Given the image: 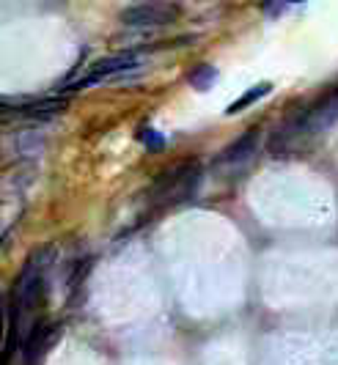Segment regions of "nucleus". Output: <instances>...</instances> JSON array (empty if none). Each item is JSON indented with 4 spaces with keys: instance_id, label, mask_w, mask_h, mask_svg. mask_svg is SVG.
I'll return each instance as SVG.
<instances>
[{
    "instance_id": "nucleus-1",
    "label": "nucleus",
    "mask_w": 338,
    "mask_h": 365,
    "mask_svg": "<svg viewBox=\"0 0 338 365\" xmlns=\"http://www.w3.org/2000/svg\"><path fill=\"white\" fill-rule=\"evenodd\" d=\"M201 179H204V173H201V165L198 163H179L157 176V182L151 184L149 190V198L157 206L185 203L198 192Z\"/></svg>"
},
{
    "instance_id": "nucleus-2",
    "label": "nucleus",
    "mask_w": 338,
    "mask_h": 365,
    "mask_svg": "<svg viewBox=\"0 0 338 365\" xmlns=\"http://www.w3.org/2000/svg\"><path fill=\"white\" fill-rule=\"evenodd\" d=\"M311 135V127H308V108L297 110V113H289L283 118V124L270 138V151L275 157H283L289 154L292 148H297L302 143V138Z\"/></svg>"
},
{
    "instance_id": "nucleus-3",
    "label": "nucleus",
    "mask_w": 338,
    "mask_h": 365,
    "mask_svg": "<svg viewBox=\"0 0 338 365\" xmlns=\"http://www.w3.org/2000/svg\"><path fill=\"white\" fill-rule=\"evenodd\" d=\"M176 17H179V6L173 3H138L121 11V22L130 28H160L170 25Z\"/></svg>"
},
{
    "instance_id": "nucleus-4",
    "label": "nucleus",
    "mask_w": 338,
    "mask_h": 365,
    "mask_svg": "<svg viewBox=\"0 0 338 365\" xmlns=\"http://www.w3.org/2000/svg\"><path fill=\"white\" fill-rule=\"evenodd\" d=\"M259 143H262V129H247L242 138H237L231 146H225L217 160H215V168L217 170H240L250 163L256 154H259Z\"/></svg>"
},
{
    "instance_id": "nucleus-5",
    "label": "nucleus",
    "mask_w": 338,
    "mask_h": 365,
    "mask_svg": "<svg viewBox=\"0 0 338 365\" xmlns=\"http://www.w3.org/2000/svg\"><path fill=\"white\" fill-rule=\"evenodd\" d=\"M66 108V99H41V102H31V105H22L19 102V113L28 115V118H47V115H56V113H63Z\"/></svg>"
},
{
    "instance_id": "nucleus-6",
    "label": "nucleus",
    "mask_w": 338,
    "mask_h": 365,
    "mask_svg": "<svg viewBox=\"0 0 338 365\" xmlns=\"http://www.w3.org/2000/svg\"><path fill=\"white\" fill-rule=\"evenodd\" d=\"M270 91H272V86H270V83H259V86H253V88H250L247 93H242L237 102H231L225 113H228V115H237V113H242L245 108H250L253 102H259L262 96H267Z\"/></svg>"
},
{
    "instance_id": "nucleus-7",
    "label": "nucleus",
    "mask_w": 338,
    "mask_h": 365,
    "mask_svg": "<svg viewBox=\"0 0 338 365\" xmlns=\"http://www.w3.org/2000/svg\"><path fill=\"white\" fill-rule=\"evenodd\" d=\"M17 151L22 157L39 154V151H41V135H36V132H22L17 138Z\"/></svg>"
},
{
    "instance_id": "nucleus-8",
    "label": "nucleus",
    "mask_w": 338,
    "mask_h": 365,
    "mask_svg": "<svg viewBox=\"0 0 338 365\" xmlns=\"http://www.w3.org/2000/svg\"><path fill=\"white\" fill-rule=\"evenodd\" d=\"M215 77H217V72H215V66H209V63H204V66H198L195 72L190 74V83H193L195 88L207 91L209 83H215Z\"/></svg>"
},
{
    "instance_id": "nucleus-9",
    "label": "nucleus",
    "mask_w": 338,
    "mask_h": 365,
    "mask_svg": "<svg viewBox=\"0 0 338 365\" xmlns=\"http://www.w3.org/2000/svg\"><path fill=\"white\" fill-rule=\"evenodd\" d=\"M140 138H143V143H146L149 148H154V151H157V148H163V138H160L154 129H143V135H140Z\"/></svg>"
}]
</instances>
